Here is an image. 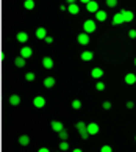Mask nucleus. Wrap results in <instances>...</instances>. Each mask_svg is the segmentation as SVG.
<instances>
[{"label": "nucleus", "instance_id": "nucleus-6", "mask_svg": "<svg viewBox=\"0 0 136 152\" xmlns=\"http://www.w3.org/2000/svg\"><path fill=\"white\" fill-rule=\"evenodd\" d=\"M31 55H33L31 47H27V46H25V47H22V49H20V57H22V58H25V60H27V58H30Z\"/></svg>", "mask_w": 136, "mask_h": 152}, {"label": "nucleus", "instance_id": "nucleus-36", "mask_svg": "<svg viewBox=\"0 0 136 152\" xmlns=\"http://www.w3.org/2000/svg\"><path fill=\"white\" fill-rule=\"evenodd\" d=\"M72 152H83V151H81V149H78V148H77V149H73Z\"/></svg>", "mask_w": 136, "mask_h": 152}, {"label": "nucleus", "instance_id": "nucleus-12", "mask_svg": "<svg viewBox=\"0 0 136 152\" xmlns=\"http://www.w3.org/2000/svg\"><path fill=\"white\" fill-rule=\"evenodd\" d=\"M16 39H17L19 42H27L28 41V35L25 31H19L17 35H16Z\"/></svg>", "mask_w": 136, "mask_h": 152}, {"label": "nucleus", "instance_id": "nucleus-22", "mask_svg": "<svg viewBox=\"0 0 136 152\" xmlns=\"http://www.w3.org/2000/svg\"><path fill=\"white\" fill-rule=\"evenodd\" d=\"M14 64L17 66V67H24L25 66V58H22V57H17L14 60Z\"/></svg>", "mask_w": 136, "mask_h": 152}, {"label": "nucleus", "instance_id": "nucleus-21", "mask_svg": "<svg viewBox=\"0 0 136 152\" xmlns=\"http://www.w3.org/2000/svg\"><path fill=\"white\" fill-rule=\"evenodd\" d=\"M92 58H94V53L89 52V50H86V52L81 53V60H83V61H91Z\"/></svg>", "mask_w": 136, "mask_h": 152}, {"label": "nucleus", "instance_id": "nucleus-20", "mask_svg": "<svg viewBox=\"0 0 136 152\" xmlns=\"http://www.w3.org/2000/svg\"><path fill=\"white\" fill-rule=\"evenodd\" d=\"M9 104L11 105H19L20 104V96H17V94L9 96Z\"/></svg>", "mask_w": 136, "mask_h": 152}, {"label": "nucleus", "instance_id": "nucleus-35", "mask_svg": "<svg viewBox=\"0 0 136 152\" xmlns=\"http://www.w3.org/2000/svg\"><path fill=\"white\" fill-rule=\"evenodd\" d=\"M38 152H50V151H49L47 148H41V149H39Z\"/></svg>", "mask_w": 136, "mask_h": 152}, {"label": "nucleus", "instance_id": "nucleus-18", "mask_svg": "<svg viewBox=\"0 0 136 152\" xmlns=\"http://www.w3.org/2000/svg\"><path fill=\"white\" fill-rule=\"evenodd\" d=\"M45 36H47V31H45L44 27H39V28L36 30V38L38 39H44Z\"/></svg>", "mask_w": 136, "mask_h": 152}, {"label": "nucleus", "instance_id": "nucleus-9", "mask_svg": "<svg viewBox=\"0 0 136 152\" xmlns=\"http://www.w3.org/2000/svg\"><path fill=\"white\" fill-rule=\"evenodd\" d=\"M42 66L45 67V69H52L53 67V60L50 57H44L42 58Z\"/></svg>", "mask_w": 136, "mask_h": 152}, {"label": "nucleus", "instance_id": "nucleus-10", "mask_svg": "<svg viewBox=\"0 0 136 152\" xmlns=\"http://www.w3.org/2000/svg\"><path fill=\"white\" fill-rule=\"evenodd\" d=\"M119 24H124V16H122V13H116L114 18H113V25H119Z\"/></svg>", "mask_w": 136, "mask_h": 152}, {"label": "nucleus", "instance_id": "nucleus-29", "mask_svg": "<svg viewBox=\"0 0 136 152\" xmlns=\"http://www.w3.org/2000/svg\"><path fill=\"white\" fill-rule=\"evenodd\" d=\"M95 88H97V91H103V89H105V83L103 82H97Z\"/></svg>", "mask_w": 136, "mask_h": 152}, {"label": "nucleus", "instance_id": "nucleus-16", "mask_svg": "<svg viewBox=\"0 0 136 152\" xmlns=\"http://www.w3.org/2000/svg\"><path fill=\"white\" fill-rule=\"evenodd\" d=\"M19 144L20 146H28L30 144V137H28V135H20L19 137Z\"/></svg>", "mask_w": 136, "mask_h": 152}, {"label": "nucleus", "instance_id": "nucleus-23", "mask_svg": "<svg viewBox=\"0 0 136 152\" xmlns=\"http://www.w3.org/2000/svg\"><path fill=\"white\" fill-rule=\"evenodd\" d=\"M24 8L25 10H33V8H35V2H33V0H25V2H24Z\"/></svg>", "mask_w": 136, "mask_h": 152}, {"label": "nucleus", "instance_id": "nucleus-1", "mask_svg": "<svg viewBox=\"0 0 136 152\" xmlns=\"http://www.w3.org/2000/svg\"><path fill=\"white\" fill-rule=\"evenodd\" d=\"M77 130H78V133H80V137L83 138V140H88L89 138V133H88V129H86V124H84L83 121H80V122H77Z\"/></svg>", "mask_w": 136, "mask_h": 152}, {"label": "nucleus", "instance_id": "nucleus-25", "mask_svg": "<svg viewBox=\"0 0 136 152\" xmlns=\"http://www.w3.org/2000/svg\"><path fill=\"white\" fill-rule=\"evenodd\" d=\"M25 80L27 82H33V80H35V74H33V72H27V74H25Z\"/></svg>", "mask_w": 136, "mask_h": 152}, {"label": "nucleus", "instance_id": "nucleus-2", "mask_svg": "<svg viewBox=\"0 0 136 152\" xmlns=\"http://www.w3.org/2000/svg\"><path fill=\"white\" fill-rule=\"evenodd\" d=\"M83 30H84V33H92V31H95V20H92V19L84 20Z\"/></svg>", "mask_w": 136, "mask_h": 152}, {"label": "nucleus", "instance_id": "nucleus-39", "mask_svg": "<svg viewBox=\"0 0 136 152\" xmlns=\"http://www.w3.org/2000/svg\"><path fill=\"white\" fill-rule=\"evenodd\" d=\"M135 66H136V58H135Z\"/></svg>", "mask_w": 136, "mask_h": 152}, {"label": "nucleus", "instance_id": "nucleus-13", "mask_svg": "<svg viewBox=\"0 0 136 152\" xmlns=\"http://www.w3.org/2000/svg\"><path fill=\"white\" fill-rule=\"evenodd\" d=\"M91 75L94 78H100V77H103V71H102L100 67H94V69L91 71Z\"/></svg>", "mask_w": 136, "mask_h": 152}, {"label": "nucleus", "instance_id": "nucleus-28", "mask_svg": "<svg viewBox=\"0 0 136 152\" xmlns=\"http://www.w3.org/2000/svg\"><path fill=\"white\" fill-rule=\"evenodd\" d=\"M58 135H60V138H61V140H67V137H69V135H67V132L64 130V129H63L61 132H58Z\"/></svg>", "mask_w": 136, "mask_h": 152}, {"label": "nucleus", "instance_id": "nucleus-15", "mask_svg": "<svg viewBox=\"0 0 136 152\" xmlns=\"http://www.w3.org/2000/svg\"><path fill=\"white\" fill-rule=\"evenodd\" d=\"M67 11H69L71 14H78V11H80V7H78L77 3H71L69 7H67Z\"/></svg>", "mask_w": 136, "mask_h": 152}, {"label": "nucleus", "instance_id": "nucleus-17", "mask_svg": "<svg viewBox=\"0 0 136 152\" xmlns=\"http://www.w3.org/2000/svg\"><path fill=\"white\" fill-rule=\"evenodd\" d=\"M44 86H45V88L55 86V78H53V77H45V78H44Z\"/></svg>", "mask_w": 136, "mask_h": 152}, {"label": "nucleus", "instance_id": "nucleus-5", "mask_svg": "<svg viewBox=\"0 0 136 152\" xmlns=\"http://www.w3.org/2000/svg\"><path fill=\"white\" fill-rule=\"evenodd\" d=\"M33 105H35L36 108H42V107L45 105V99L42 97V96H36V97L33 99Z\"/></svg>", "mask_w": 136, "mask_h": 152}, {"label": "nucleus", "instance_id": "nucleus-38", "mask_svg": "<svg viewBox=\"0 0 136 152\" xmlns=\"http://www.w3.org/2000/svg\"><path fill=\"white\" fill-rule=\"evenodd\" d=\"M80 2H83V3H88V2H91V0H80Z\"/></svg>", "mask_w": 136, "mask_h": 152}, {"label": "nucleus", "instance_id": "nucleus-19", "mask_svg": "<svg viewBox=\"0 0 136 152\" xmlns=\"http://www.w3.org/2000/svg\"><path fill=\"white\" fill-rule=\"evenodd\" d=\"M95 19H97L99 22L106 20V13H105V11H102V10H99L97 13H95Z\"/></svg>", "mask_w": 136, "mask_h": 152}, {"label": "nucleus", "instance_id": "nucleus-33", "mask_svg": "<svg viewBox=\"0 0 136 152\" xmlns=\"http://www.w3.org/2000/svg\"><path fill=\"white\" fill-rule=\"evenodd\" d=\"M128 36L132 38V39H133V38H136V30H130V31H128Z\"/></svg>", "mask_w": 136, "mask_h": 152}, {"label": "nucleus", "instance_id": "nucleus-26", "mask_svg": "<svg viewBox=\"0 0 136 152\" xmlns=\"http://www.w3.org/2000/svg\"><path fill=\"white\" fill-rule=\"evenodd\" d=\"M69 149V144H67V141H61L60 143V151H67Z\"/></svg>", "mask_w": 136, "mask_h": 152}, {"label": "nucleus", "instance_id": "nucleus-8", "mask_svg": "<svg viewBox=\"0 0 136 152\" xmlns=\"http://www.w3.org/2000/svg\"><path fill=\"white\" fill-rule=\"evenodd\" d=\"M78 39V42L81 44V46H86V44L89 42V36H88V33H80V35L77 36Z\"/></svg>", "mask_w": 136, "mask_h": 152}, {"label": "nucleus", "instance_id": "nucleus-30", "mask_svg": "<svg viewBox=\"0 0 136 152\" xmlns=\"http://www.w3.org/2000/svg\"><path fill=\"white\" fill-rule=\"evenodd\" d=\"M106 5H108L110 8H114L117 5V0H106Z\"/></svg>", "mask_w": 136, "mask_h": 152}, {"label": "nucleus", "instance_id": "nucleus-34", "mask_svg": "<svg viewBox=\"0 0 136 152\" xmlns=\"http://www.w3.org/2000/svg\"><path fill=\"white\" fill-rule=\"evenodd\" d=\"M133 107H135V102H132V100H128V102H127V108H128V110H132Z\"/></svg>", "mask_w": 136, "mask_h": 152}, {"label": "nucleus", "instance_id": "nucleus-37", "mask_svg": "<svg viewBox=\"0 0 136 152\" xmlns=\"http://www.w3.org/2000/svg\"><path fill=\"white\" fill-rule=\"evenodd\" d=\"M66 2H67V3L71 5V3H73V2H75V0H66Z\"/></svg>", "mask_w": 136, "mask_h": 152}, {"label": "nucleus", "instance_id": "nucleus-24", "mask_svg": "<svg viewBox=\"0 0 136 152\" xmlns=\"http://www.w3.org/2000/svg\"><path fill=\"white\" fill-rule=\"evenodd\" d=\"M72 108H73V110H80V108H81V102H80L78 99H75V100L72 102Z\"/></svg>", "mask_w": 136, "mask_h": 152}, {"label": "nucleus", "instance_id": "nucleus-7", "mask_svg": "<svg viewBox=\"0 0 136 152\" xmlns=\"http://www.w3.org/2000/svg\"><path fill=\"white\" fill-rule=\"evenodd\" d=\"M121 13H122V16H124V22H132V20H133V18H135V14L132 13V11L122 10Z\"/></svg>", "mask_w": 136, "mask_h": 152}, {"label": "nucleus", "instance_id": "nucleus-27", "mask_svg": "<svg viewBox=\"0 0 136 152\" xmlns=\"http://www.w3.org/2000/svg\"><path fill=\"white\" fill-rule=\"evenodd\" d=\"M100 152H113V149H111V146L105 144V146H102V148H100Z\"/></svg>", "mask_w": 136, "mask_h": 152}, {"label": "nucleus", "instance_id": "nucleus-11", "mask_svg": "<svg viewBox=\"0 0 136 152\" xmlns=\"http://www.w3.org/2000/svg\"><path fill=\"white\" fill-rule=\"evenodd\" d=\"M50 126H52V129L55 132H61L64 129V126H63V122H60V121H52V124H50Z\"/></svg>", "mask_w": 136, "mask_h": 152}, {"label": "nucleus", "instance_id": "nucleus-32", "mask_svg": "<svg viewBox=\"0 0 136 152\" xmlns=\"http://www.w3.org/2000/svg\"><path fill=\"white\" fill-rule=\"evenodd\" d=\"M44 41L47 42V44H52V42H53V38H52V36H45V38H44Z\"/></svg>", "mask_w": 136, "mask_h": 152}, {"label": "nucleus", "instance_id": "nucleus-4", "mask_svg": "<svg viewBox=\"0 0 136 152\" xmlns=\"http://www.w3.org/2000/svg\"><path fill=\"white\" fill-rule=\"evenodd\" d=\"M86 129H88V133H89V135H97V133H99V130H100L99 126H97L95 122H91V124H88Z\"/></svg>", "mask_w": 136, "mask_h": 152}, {"label": "nucleus", "instance_id": "nucleus-40", "mask_svg": "<svg viewBox=\"0 0 136 152\" xmlns=\"http://www.w3.org/2000/svg\"><path fill=\"white\" fill-rule=\"evenodd\" d=\"M135 140H136V138H135Z\"/></svg>", "mask_w": 136, "mask_h": 152}, {"label": "nucleus", "instance_id": "nucleus-31", "mask_svg": "<svg viewBox=\"0 0 136 152\" xmlns=\"http://www.w3.org/2000/svg\"><path fill=\"white\" fill-rule=\"evenodd\" d=\"M111 107H113V105H111V102H108V100H106V102H103V108H105V110H110Z\"/></svg>", "mask_w": 136, "mask_h": 152}, {"label": "nucleus", "instance_id": "nucleus-14", "mask_svg": "<svg viewBox=\"0 0 136 152\" xmlns=\"http://www.w3.org/2000/svg\"><path fill=\"white\" fill-rule=\"evenodd\" d=\"M125 83H127V85H135V83H136V75L132 74V72L127 74L125 75Z\"/></svg>", "mask_w": 136, "mask_h": 152}, {"label": "nucleus", "instance_id": "nucleus-3", "mask_svg": "<svg viewBox=\"0 0 136 152\" xmlns=\"http://www.w3.org/2000/svg\"><path fill=\"white\" fill-rule=\"evenodd\" d=\"M86 10L89 11V13H97L99 11V3L94 2V0H91V2L86 3Z\"/></svg>", "mask_w": 136, "mask_h": 152}]
</instances>
